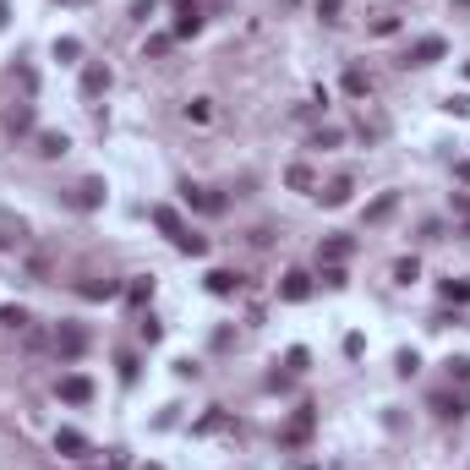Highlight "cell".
I'll list each match as a JSON object with an SVG mask.
<instances>
[{"mask_svg": "<svg viewBox=\"0 0 470 470\" xmlns=\"http://www.w3.org/2000/svg\"><path fill=\"white\" fill-rule=\"evenodd\" d=\"M99 203H104V181H82L71 192V208H99Z\"/></svg>", "mask_w": 470, "mask_h": 470, "instance_id": "9a60e30c", "label": "cell"}, {"mask_svg": "<svg viewBox=\"0 0 470 470\" xmlns=\"http://www.w3.org/2000/svg\"><path fill=\"white\" fill-rule=\"evenodd\" d=\"M186 203L203 208V213H225V197H219L213 186H186Z\"/></svg>", "mask_w": 470, "mask_h": 470, "instance_id": "9c48e42d", "label": "cell"}, {"mask_svg": "<svg viewBox=\"0 0 470 470\" xmlns=\"http://www.w3.org/2000/svg\"><path fill=\"white\" fill-rule=\"evenodd\" d=\"M465 77H470V61H465Z\"/></svg>", "mask_w": 470, "mask_h": 470, "instance_id": "60d3db41", "label": "cell"}, {"mask_svg": "<svg viewBox=\"0 0 470 470\" xmlns=\"http://www.w3.org/2000/svg\"><path fill=\"white\" fill-rule=\"evenodd\" d=\"M77 55H82L77 39H55V61H77Z\"/></svg>", "mask_w": 470, "mask_h": 470, "instance_id": "4316f807", "label": "cell"}, {"mask_svg": "<svg viewBox=\"0 0 470 470\" xmlns=\"http://www.w3.org/2000/svg\"><path fill=\"white\" fill-rule=\"evenodd\" d=\"M61 399L66 405H88V399H93V383H88L82 372H71V377H61Z\"/></svg>", "mask_w": 470, "mask_h": 470, "instance_id": "52a82bcc", "label": "cell"}, {"mask_svg": "<svg viewBox=\"0 0 470 470\" xmlns=\"http://www.w3.org/2000/svg\"><path fill=\"white\" fill-rule=\"evenodd\" d=\"M312 432H317V410H312V405H295V416L279 427V449H307Z\"/></svg>", "mask_w": 470, "mask_h": 470, "instance_id": "6da1fadb", "label": "cell"}, {"mask_svg": "<svg viewBox=\"0 0 470 470\" xmlns=\"http://www.w3.org/2000/svg\"><path fill=\"white\" fill-rule=\"evenodd\" d=\"M350 192H356V186H350V175H339V181H328L317 197H323L328 208H345V203H350Z\"/></svg>", "mask_w": 470, "mask_h": 470, "instance_id": "5bb4252c", "label": "cell"}, {"mask_svg": "<svg viewBox=\"0 0 470 470\" xmlns=\"http://www.w3.org/2000/svg\"><path fill=\"white\" fill-rule=\"evenodd\" d=\"M99 93H110V66L93 61V66H82V99H99Z\"/></svg>", "mask_w": 470, "mask_h": 470, "instance_id": "277c9868", "label": "cell"}, {"mask_svg": "<svg viewBox=\"0 0 470 470\" xmlns=\"http://www.w3.org/2000/svg\"><path fill=\"white\" fill-rule=\"evenodd\" d=\"M394 279H399V285H416V279H421V263H416V257H399V263H394Z\"/></svg>", "mask_w": 470, "mask_h": 470, "instance_id": "603a6c76", "label": "cell"}, {"mask_svg": "<svg viewBox=\"0 0 470 470\" xmlns=\"http://www.w3.org/2000/svg\"><path fill=\"white\" fill-rule=\"evenodd\" d=\"M203 28V17H197V0H175V39H192Z\"/></svg>", "mask_w": 470, "mask_h": 470, "instance_id": "5b68a950", "label": "cell"}, {"mask_svg": "<svg viewBox=\"0 0 470 470\" xmlns=\"http://www.w3.org/2000/svg\"><path fill=\"white\" fill-rule=\"evenodd\" d=\"M312 148H339V131H334V126H323V131L312 137Z\"/></svg>", "mask_w": 470, "mask_h": 470, "instance_id": "836d02e7", "label": "cell"}, {"mask_svg": "<svg viewBox=\"0 0 470 470\" xmlns=\"http://www.w3.org/2000/svg\"><path fill=\"white\" fill-rule=\"evenodd\" d=\"M82 350H88V328L82 323H61L55 328V356H61V361H77Z\"/></svg>", "mask_w": 470, "mask_h": 470, "instance_id": "3957f363", "label": "cell"}, {"mask_svg": "<svg viewBox=\"0 0 470 470\" xmlns=\"http://www.w3.org/2000/svg\"><path fill=\"white\" fill-rule=\"evenodd\" d=\"M323 285H328V290H345V285H350V279H345V263H328V268H323Z\"/></svg>", "mask_w": 470, "mask_h": 470, "instance_id": "d4e9b609", "label": "cell"}, {"mask_svg": "<svg viewBox=\"0 0 470 470\" xmlns=\"http://www.w3.org/2000/svg\"><path fill=\"white\" fill-rule=\"evenodd\" d=\"M454 175H459V181L470 186V159H459V164H454Z\"/></svg>", "mask_w": 470, "mask_h": 470, "instance_id": "74e56055", "label": "cell"}, {"mask_svg": "<svg viewBox=\"0 0 470 470\" xmlns=\"http://www.w3.org/2000/svg\"><path fill=\"white\" fill-rule=\"evenodd\" d=\"M121 383H137V356H121Z\"/></svg>", "mask_w": 470, "mask_h": 470, "instance_id": "8d00e7d4", "label": "cell"}, {"mask_svg": "<svg viewBox=\"0 0 470 470\" xmlns=\"http://www.w3.org/2000/svg\"><path fill=\"white\" fill-rule=\"evenodd\" d=\"M82 295H88V301H115V295H126V285L121 279H82Z\"/></svg>", "mask_w": 470, "mask_h": 470, "instance_id": "8992f818", "label": "cell"}, {"mask_svg": "<svg viewBox=\"0 0 470 470\" xmlns=\"http://www.w3.org/2000/svg\"><path fill=\"white\" fill-rule=\"evenodd\" d=\"M208 115H213V104H208V99H192V104H186V121H208Z\"/></svg>", "mask_w": 470, "mask_h": 470, "instance_id": "f546056e", "label": "cell"}, {"mask_svg": "<svg viewBox=\"0 0 470 470\" xmlns=\"http://www.w3.org/2000/svg\"><path fill=\"white\" fill-rule=\"evenodd\" d=\"M55 454H66V459H82V454H88V437H82L77 427H61V432H55Z\"/></svg>", "mask_w": 470, "mask_h": 470, "instance_id": "ba28073f", "label": "cell"}, {"mask_svg": "<svg viewBox=\"0 0 470 470\" xmlns=\"http://www.w3.org/2000/svg\"><path fill=\"white\" fill-rule=\"evenodd\" d=\"M394 208H399V192H383L377 203H367V225H383V219H389Z\"/></svg>", "mask_w": 470, "mask_h": 470, "instance_id": "ac0fdd59", "label": "cell"}, {"mask_svg": "<svg viewBox=\"0 0 470 470\" xmlns=\"http://www.w3.org/2000/svg\"><path fill=\"white\" fill-rule=\"evenodd\" d=\"M6 22H11V6H6V0H0V28H6Z\"/></svg>", "mask_w": 470, "mask_h": 470, "instance_id": "f35d334b", "label": "cell"}, {"mask_svg": "<svg viewBox=\"0 0 470 470\" xmlns=\"http://www.w3.org/2000/svg\"><path fill=\"white\" fill-rule=\"evenodd\" d=\"M33 143H39V153H44V159H61L66 148H71V137H66V131H39Z\"/></svg>", "mask_w": 470, "mask_h": 470, "instance_id": "4fadbf2b", "label": "cell"}, {"mask_svg": "<svg viewBox=\"0 0 470 470\" xmlns=\"http://www.w3.org/2000/svg\"><path fill=\"white\" fill-rule=\"evenodd\" d=\"M175 246H181L186 257H208V241H203V235H197V230H186V235H181V241H175Z\"/></svg>", "mask_w": 470, "mask_h": 470, "instance_id": "cb8c5ba5", "label": "cell"}, {"mask_svg": "<svg viewBox=\"0 0 470 470\" xmlns=\"http://www.w3.org/2000/svg\"><path fill=\"white\" fill-rule=\"evenodd\" d=\"M317 17H323V22H339V0H317Z\"/></svg>", "mask_w": 470, "mask_h": 470, "instance_id": "e575fe53", "label": "cell"}, {"mask_svg": "<svg viewBox=\"0 0 470 470\" xmlns=\"http://www.w3.org/2000/svg\"><path fill=\"white\" fill-rule=\"evenodd\" d=\"M350 252H356V241H350V235H328V241L317 246V257H323V263H345Z\"/></svg>", "mask_w": 470, "mask_h": 470, "instance_id": "8fae6325", "label": "cell"}, {"mask_svg": "<svg viewBox=\"0 0 470 470\" xmlns=\"http://www.w3.org/2000/svg\"><path fill=\"white\" fill-rule=\"evenodd\" d=\"M126 301H131V307H148V301H153V279H131V285H126Z\"/></svg>", "mask_w": 470, "mask_h": 470, "instance_id": "44dd1931", "label": "cell"}, {"mask_svg": "<svg viewBox=\"0 0 470 470\" xmlns=\"http://www.w3.org/2000/svg\"><path fill=\"white\" fill-rule=\"evenodd\" d=\"M137 334H143V345H159V339H164L159 317H143V323H137Z\"/></svg>", "mask_w": 470, "mask_h": 470, "instance_id": "484cf974", "label": "cell"}, {"mask_svg": "<svg viewBox=\"0 0 470 470\" xmlns=\"http://www.w3.org/2000/svg\"><path fill=\"white\" fill-rule=\"evenodd\" d=\"M11 131H33V110H28V104H22L17 115H11Z\"/></svg>", "mask_w": 470, "mask_h": 470, "instance_id": "d6a6232c", "label": "cell"}, {"mask_svg": "<svg viewBox=\"0 0 470 470\" xmlns=\"http://www.w3.org/2000/svg\"><path fill=\"white\" fill-rule=\"evenodd\" d=\"M443 301L465 307V301H470V279H443Z\"/></svg>", "mask_w": 470, "mask_h": 470, "instance_id": "7402d4cb", "label": "cell"}, {"mask_svg": "<svg viewBox=\"0 0 470 470\" xmlns=\"http://www.w3.org/2000/svg\"><path fill=\"white\" fill-rule=\"evenodd\" d=\"M285 367H290V372H307V367H312V356H307V350H301V345H295V350H290V356H285Z\"/></svg>", "mask_w": 470, "mask_h": 470, "instance_id": "4dcf8cb0", "label": "cell"}, {"mask_svg": "<svg viewBox=\"0 0 470 470\" xmlns=\"http://www.w3.org/2000/svg\"><path fill=\"white\" fill-rule=\"evenodd\" d=\"M143 470H164V465H143Z\"/></svg>", "mask_w": 470, "mask_h": 470, "instance_id": "ab89813d", "label": "cell"}, {"mask_svg": "<svg viewBox=\"0 0 470 470\" xmlns=\"http://www.w3.org/2000/svg\"><path fill=\"white\" fill-rule=\"evenodd\" d=\"M416 367H421V356H416V350H399V372H405V377H410V372H416Z\"/></svg>", "mask_w": 470, "mask_h": 470, "instance_id": "d590c367", "label": "cell"}, {"mask_svg": "<svg viewBox=\"0 0 470 470\" xmlns=\"http://www.w3.org/2000/svg\"><path fill=\"white\" fill-rule=\"evenodd\" d=\"M0 323H6V328H28V307H6V312H0Z\"/></svg>", "mask_w": 470, "mask_h": 470, "instance_id": "83f0119b", "label": "cell"}, {"mask_svg": "<svg viewBox=\"0 0 470 470\" xmlns=\"http://www.w3.org/2000/svg\"><path fill=\"white\" fill-rule=\"evenodd\" d=\"M443 55H449V39H443V33H421V39L405 49V61H399V66H437Z\"/></svg>", "mask_w": 470, "mask_h": 470, "instance_id": "7a4b0ae2", "label": "cell"}, {"mask_svg": "<svg viewBox=\"0 0 470 470\" xmlns=\"http://www.w3.org/2000/svg\"><path fill=\"white\" fill-rule=\"evenodd\" d=\"M465 394H432V410H437V416H465Z\"/></svg>", "mask_w": 470, "mask_h": 470, "instance_id": "d6986e66", "label": "cell"}, {"mask_svg": "<svg viewBox=\"0 0 470 470\" xmlns=\"http://www.w3.org/2000/svg\"><path fill=\"white\" fill-rule=\"evenodd\" d=\"M449 377H459V383H470V356H454V361H449Z\"/></svg>", "mask_w": 470, "mask_h": 470, "instance_id": "1f68e13d", "label": "cell"}, {"mask_svg": "<svg viewBox=\"0 0 470 470\" xmlns=\"http://www.w3.org/2000/svg\"><path fill=\"white\" fill-rule=\"evenodd\" d=\"M307 295H312L307 274H285V279H279V301H307Z\"/></svg>", "mask_w": 470, "mask_h": 470, "instance_id": "7c38bea8", "label": "cell"}, {"mask_svg": "<svg viewBox=\"0 0 470 470\" xmlns=\"http://www.w3.org/2000/svg\"><path fill=\"white\" fill-rule=\"evenodd\" d=\"M345 93H350V99H367V93H372V77L350 66V71H345Z\"/></svg>", "mask_w": 470, "mask_h": 470, "instance_id": "ffe728a7", "label": "cell"}, {"mask_svg": "<svg viewBox=\"0 0 470 470\" xmlns=\"http://www.w3.org/2000/svg\"><path fill=\"white\" fill-rule=\"evenodd\" d=\"M208 290H213V295H235V290H241V274H230V268H213V274H208Z\"/></svg>", "mask_w": 470, "mask_h": 470, "instance_id": "2e32d148", "label": "cell"}, {"mask_svg": "<svg viewBox=\"0 0 470 470\" xmlns=\"http://www.w3.org/2000/svg\"><path fill=\"white\" fill-rule=\"evenodd\" d=\"M443 110H449V115H459V121H470V93H454Z\"/></svg>", "mask_w": 470, "mask_h": 470, "instance_id": "f1b7e54d", "label": "cell"}, {"mask_svg": "<svg viewBox=\"0 0 470 470\" xmlns=\"http://www.w3.org/2000/svg\"><path fill=\"white\" fill-rule=\"evenodd\" d=\"M285 186H290V192H317V175H312L307 164H290V170H285Z\"/></svg>", "mask_w": 470, "mask_h": 470, "instance_id": "e0dca14e", "label": "cell"}, {"mask_svg": "<svg viewBox=\"0 0 470 470\" xmlns=\"http://www.w3.org/2000/svg\"><path fill=\"white\" fill-rule=\"evenodd\" d=\"M148 219H153V225H159L164 230V235H170V241H181V235H186V225H181V213H175V208H148Z\"/></svg>", "mask_w": 470, "mask_h": 470, "instance_id": "30bf717a", "label": "cell"}]
</instances>
